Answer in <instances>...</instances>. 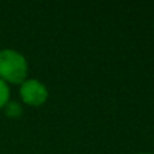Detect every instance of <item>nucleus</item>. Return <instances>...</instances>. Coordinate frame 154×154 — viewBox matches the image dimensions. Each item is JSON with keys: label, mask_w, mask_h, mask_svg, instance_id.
<instances>
[{"label": "nucleus", "mask_w": 154, "mask_h": 154, "mask_svg": "<svg viewBox=\"0 0 154 154\" xmlns=\"http://www.w3.org/2000/svg\"><path fill=\"white\" fill-rule=\"evenodd\" d=\"M29 65L24 56L14 49L0 50V80L7 84H19L26 81Z\"/></svg>", "instance_id": "obj_1"}, {"label": "nucleus", "mask_w": 154, "mask_h": 154, "mask_svg": "<svg viewBox=\"0 0 154 154\" xmlns=\"http://www.w3.org/2000/svg\"><path fill=\"white\" fill-rule=\"evenodd\" d=\"M139 154H150V153H139Z\"/></svg>", "instance_id": "obj_5"}, {"label": "nucleus", "mask_w": 154, "mask_h": 154, "mask_svg": "<svg viewBox=\"0 0 154 154\" xmlns=\"http://www.w3.org/2000/svg\"><path fill=\"white\" fill-rule=\"evenodd\" d=\"M10 96H11V91L10 87L5 81L0 80V109H3L5 107V104L10 101Z\"/></svg>", "instance_id": "obj_4"}, {"label": "nucleus", "mask_w": 154, "mask_h": 154, "mask_svg": "<svg viewBox=\"0 0 154 154\" xmlns=\"http://www.w3.org/2000/svg\"><path fill=\"white\" fill-rule=\"evenodd\" d=\"M4 114L7 118H10V119H19V118L23 115V108H22V106L18 103V101H8L7 104H5L4 108Z\"/></svg>", "instance_id": "obj_3"}, {"label": "nucleus", "mask_w": 154, "mask_h": 154, "mask_svg": "<svg viewBox=\"0 0 154 154\" xmlns=\"http://www.w3.org/2000/svg\"><path fill=\"white\" fill-rule=\"evenodd\" d=\"M19 95L24 104L31 107L42 106L49 97L48 88L45 87V84L35 79H30L22 82L19 88Z\"/></svg>", "instance_id": "obj_2"}]
</instances>
